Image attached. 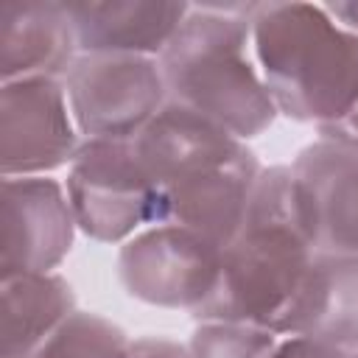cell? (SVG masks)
<instances>
[{
	"label": "cell",
	"mask_w": 358,
	"mask_h": 358,
	"mask_svg": "<svg viewBox=\"0 0 358 358\" xmlns=\"http://www.w3.org/2000/svg\"><path fill=\"white\" fill-rule=\"evenodd\" d=\"M249 22V50L277 112L324 129L358 106V34L322 3H257Z\"/></svg>",
	"instance_id": "6da1fadb"
},
{
	"label": "cell",
	"mask_w": 358,
	"mask_h": 358,
	"mask_svg": "<svg viewBox=\"0 0 358 358\" xmlns=\"http://www.w3.org/2000/svg\"><path fill=\"white\" fill-rule=\"evenodd\" d=\"M257 3H190V11L159 64L168 98L190 106L235 140H252L271 126L277 106L249 56V28Z\"/></svg>",
	"instance_id": "7a4b0ae2"
},
{
	"label": "cell",
	"mask_w": 358,
	"mask_h": 358,
	"mask_svg": "<svg viewBox=\"0 0 358 358\" xmlns=\"http://www.w3.org/2000/svg\"><path fill=\"white\" fill-rule=\"evenodd\" d=\"M313 255V243L291 229L243 224L224 249L213 296L196 316L201 322H243L274 330L296 296Z\"/></svg>",
	"instance_id": "3957f363"
},
{
	"label": "cell",
	"mask_w": 358,
	"mask_h": 358,
	"mask_svg": "<svg viewBox=\"0 0 358 358\" xmlns=\"http://www.w3.org/2000/svg\"><path fill=\"white\" fill-rule=\"evenodd\" d=\"M64 190L76 227L98 243H126L165 218L162 187L143 171L131 140H84Z\"/></svg>",
	"instance_id": "277c9868"
},
{
	"label": "cell",
	"mask_w": 358,
	"mask_h": 358,
	"mask_svg": "<svg viewBox=\"0 0 358 358\" xmlns=\"http://www.w3.org/2000/svg\"><path fill=\"white\" fill-rule=\"evenodd\" d=\"M84 140H134L168 103L159 59L129 53H78L62 76Z\"/></svg>",
	"instance_id": "5b68a950"
},
{
	"label": "cell",
	"mask_w": 358,
	"mask_h": 358,
	"mask_svg": "<svg viewBox=\"0 0 358 358\" xmlns=\"http://www.w3.org/2000/svg\"><path fill=\"white\" fill-rule=\"evenodd\" d=\"M221 257L224 249L199 232L159 221L120 246L117 277L145 305L199 310L215 291Z\"/></svg>",
	"instance_id": "8992f818"
},
{
	"label": "cell",
	"mask_w": 358,
	"mask_h": 358,
	"mask_svg": "<svg viewBox=\"0 0 358 358\" xmlns=\"http://www.w3.org/2000/svg\"><path fill=\"white\" fill-rule=\"evenodd\" d=\"M64 84L53 76L3 81L0 90V173L48 176L70 165L81 145Z\"/></svg>",
	"instance_id": "52a82bcc"
},
{
	"label": "cell",
	"mask_w": 358,
	"mask_h": 358,
	"mask_svg": "<svg viewBox=\"0 0 358 358\" xmlns=\"http://www.w3.org/2000/svg\"><path fill=\"white\" fill-rule=\"evenodd\" d=\"M76 215L62 182L50 176H3L0 274H48L73 249Z\"/></svg>",
	"instance_id": "ba28073f"
},
{
	"label": "cell",
	"mask_w": 358,
	"mask_h": 358,
	"mask_svg": "<svg viewBox=\"0 0 358 358\" xmlns=\"http://www.w3.org/2000/svg\"><path fill=\"white\" fill-rule=\"evenodd\" d=\"M131 148L143 171L159 187H173L193 176L218 171L246 154L241 140L171 98L134 134Z\"/></svg>",
	"instance_id": "9c48e42d"
},
{
	"label": "cell",
	"mask_w": 358,
	"mask_h": 358,
	"mask_svg": "<svg viewBox=\"0 0 358 358\" xmlns=\"http://www.w3.org/2000/svg\"><path fill=\"white\" fill-rule=\"evenodd\" d=\"M78 53L154 56L168 48L190 3L176 0H67Z\"/></svg>",
	"instance_id": "30bf717a"
},
{
	"label": "cell",
	"mask_w": 358,
	"mask_h": 358,
	"mask_svg": "<svg viewBox=\"0 0 358 358\" xmlns=\"http://www.w3.org/2000/svg\"><path fill=\"white\" fill-rule=\"evenodd\" d=\"M280 336H305L338 352H358V255L316 252L288 310L274 324Z\"/></svg>",
	"instance_id": "8fae6325"
},
{
	"label": "cell",
	"mask_w": 358,
	"mask_h": 358,
	"mask_svg": "<svg viewBox=\"0 0 358 358\" xmlns=\"http://www.w3.org/2000/svg\"><path fill=\"white\" fill-rule=\"evenodd\" d=\"M291 168L313 204L316 252L358 255V151L322 137Z\"/></svg>",
	"instance_id": "7c38bea8"
},
{
	"label": "cell",
	"mask_w": 358,
	"mask_h": 358,
	"mask_svg": "<svg viewBox=\"0 0 358 358\" xmlns=\"http://www.w3.org/2000/svg\"><path fill=\"white\" fill-rule=\"evenodd\" d=\"M257 162L246 151L235 162L179 182L173 187H162L165 196V218L171 224L187 227L215 246L227 249L246 224L249 196L257 182Z\"/></svg>",
	"instance_id": "4fadbf2b"
},
{
	"label": "cell",
	"mask_w": 358,
	"mask_h": 358,
	"mask_svg": "<svg viewBox=\"0 0 358 358\" xmlns=\"http://www.w3.org/2000/svg\"><path fill=\"white\" fill-rule=\"evenodd\" d=\"M78 56L64 3L6 0L0 6V76L3 81L64 76Z\"/></svg>",
	"instance_id": "5bb4252c"
},
{
	"label": "cell",
	"mask_w": 358,
	"mask_h": 358,
	"mask_svg": "<svg viewBox=\"0 0 358 358\" xmlns=\"http://www.w3.org/2000/svg\"><path fill=\"white\" fill-rule=\"evenodd\" d=\"M76 310L73 288L53 271L0 282V358H31Z\"/></svg>",
	"instance_id": "9a60e30c"
},
{
	"label": "cell",
	"mask_w": 358,
	"mask_h": 358,
	"mask_svg": "<svg viewBox=\"0 0 358 358\" xmlns=\"http://www.w3.org/2000/svg\"><path fill=\"white\" fill-rule=\"evenodd\" d=\"M131 344L109 319L73 310L31 358H131Z\"/></svg>",
	"instance_id": "2e32d148"
},
{
	"label": "cell",
	"mask_w": 358,
	"mask_h": 358,
	"mask_svg": "<svg viewBox=\"0 0 358 358\" xmlns=\"http://www.w3.org/2000/svg\"><path fill=\"white\" fill-rule=\"evenodd\" d=\"M280 333L243 322H201L190 341V358H268Z\"/></svg>",
	"instance_id": "e0dca14e"
},
{
	"label": "cell",
	"mask_w": 358,
	"mask_h": 358,
	"mask_svg": "<svg viewBox=\"0 0 358 358\" xmlns=\"http://www.w3.org/2000/svg\"><path fill=\"white\" fill-rule=\"evenodd\" d=\"M268 358H352L347 352H338L327 344H319L305 336H280Z\"/></svg>",
	"instance_id": "ac0fdd59"
},
{
	"label": "cell",
	"mask_w": 358,
	"mask_h": 358,
	"mask_svg": "<svg viewBox=\"0 0 358 358\" xmlns=\"http://www.w3.org/2000/svg\"><path fill=\"white\" fill-rule=\"evenodd\" d=\"M131 358H190L187 347L168 338H137L131 344Z\"/></svg>",
	"instance_id": "d6986e66"
},
{
	"label": "cell",
	"mask_w": 358,
	"mask_h": 358,
	"mask_svg": "<svg viewBox=\"0 0 358 358\" xmlns=\"http://www.w3.org/2000/svg\"><path fill=\"white\" fill-rule=\"evenodd\" d=\"M324 11L350 34H358V0H344V3H322Z\"/></svg>",
	"instance_id": "ffe728a7"
},
{
	"label": "cell",
	"mask_w": 358,
	"mask_h": 358,
	"mask_svg": "<svg viewBox=\"0 0 358 358\" xmlns=\"http://www.w3.org/2000/svg\"><path fill=\"white\" fill-rule=\"evenodd\" d=\"M352 358H358V352H355V355H352Z\"/></svg>",
	"instance_id": "44dd1931"
}]
</instances>
